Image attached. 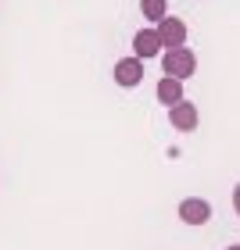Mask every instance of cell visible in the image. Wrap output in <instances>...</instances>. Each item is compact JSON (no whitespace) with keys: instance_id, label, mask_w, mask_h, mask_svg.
I'll list each match as a JSON object with an SVG mask.
<instances>
[{"instance_id":"277c9868","label":"cell","mask_w":240,"mask_h":250,"mask_svg":"<svg viewBox=\"0 0 240 250\" xmlns=\"http://www.w3.org/2000/svg\"><path fill=\"white\" fill-rule=\"evenodd\" d=\"M115 83L122 86V89H133V86H140L144 83V61L136 58H122L119 64H115Z\"/></svg>"},{"instance_id":"5b68a950","label":"cell","mask_w":240,"mask_h":250,"mask_svg":"<svg viewBox=\"0 0 240 250\" xmlns=\"http://www.w3.org/2000/svg\"><path fill=\"white\" fill-rule=\"evenodd\" d=\"M179 218L187 222V225H204L212 218V204L208 200H201V197H187L179 204Z\"/></svg>"},{"instance_id":"7a4b0ae2","label":"cell","mask_w":240,"mask_h":250,"mask_svg":"<svg viewBox=\"0 0 240 250\" xmlns=\"http://www.w3.org/2000/svg\"><path fill=\"white\" fill-rule=\"evenodd\" d=\"M158 36H162L165 50L168 47H187V21L176 18V15H165L162 21H158Z\"/></svg>"},{"instance_id":"8992f818","label":"cell","mask_w":240,"mask_h":250,"mask_svg":"<svg viewBox=\"0 0 240 250\" xmlns=\"http://www.w3.org/2000/svg\"><path fill=\"white\" fill-rule=\"evenodd\" d=\"M168 122H172V129H179V132H193L197 129V107H193L190 100H179V104L168 107Z\"/></svg>"},{"instance_id":"52a82bcc","label":"cell","mask_w":240,"mask_h":250,"mask_svg":"<svg viewBox=\"0 0 240 250\" xmlns=\"http://www.w3.org/2000/svg\"><path fill=\"white\" fill-rule=\"evenodd\" d=\"M158 104H165V107H172L183 100V79H172V75H165L162 83H158Z\"/></svg>"},{"instance_id":"3957f363","label":"cell","mask_w":240,"mask_h":250,"mask_svg":"<svg viewBox=\"0 0 240 250\" xmlns=\"http://www.w3.org/2000/svg\"><path fill=\"white\" fill-rule=\"evenodd\" d=\"M165 50V43H162V36H158V25L154 29H140L133 36V54L140 61H147V58H158V54Z\"/></svg>"},{"instance_id":"9c48e42d","label":"cell","mask_w":240,"mask_h":250,"mask_svg":"<svg viewBox=\"0 0 240 250\" xmlns=\"http://www.w3.org/2000/svg\"><path fill=\"white\" fill-rule=\"evenodd\" d=\"M233 208H237V214H240V186L233 189Z\"/></svg>"},{"instance_id":"ba28073f","label":"cell","mask_w":240,"mask_h":250,"mask_svg":"<svg viewBox=\"0 0 240 250\" xmlns=\"http://www.w3.org/2000/svg\"><path fill=\"white\" fill-rule=\"evenodd\" d=\"M140 11H144L147 21H154V25H158V21L168 15V4H165V0H140Z\"/></svg>"},{"instance_id":"30bf717a","label":"cell","mask_w":240,"mask_h":250,"mask_svg":"<svg viewBox=\"0 0 240 250\" xmlns=\"http://www.w3.org/2000/svg\"><path fill=\"white\" fill-rule=\"evenodd\" d=\"M226 250H240V247H226Z\"/></svg>"},{"instance_id":"6da1fadb","label":"cell","mask_w":240,"mask_h":250,"mask_svg":"<svg viewBox=\"0 0 240 250\" xmlns=\"http://www.w3.org/2000/svg\"><path fill=\"white\" fill-rule=\"evenodd\" d=\"M162 68L172 79H190L197 72V58H193L190 47H168V50H162Z\"/></svg>"}]
</instances>
